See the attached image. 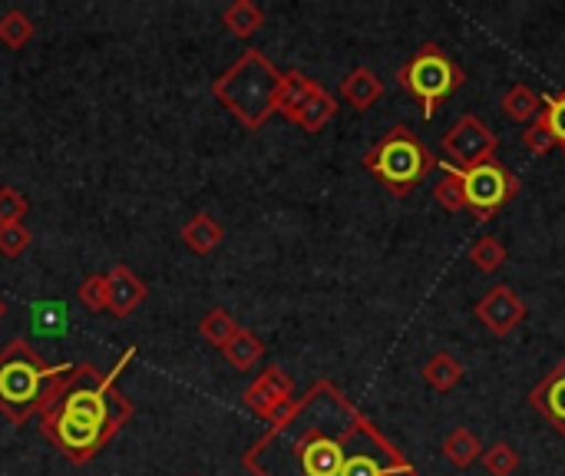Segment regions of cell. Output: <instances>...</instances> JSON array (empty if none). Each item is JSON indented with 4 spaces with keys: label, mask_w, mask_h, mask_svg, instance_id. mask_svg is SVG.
Listing matches in <instances>:
<instances>
[{
    "label": "cell",
    "mask_w": 565,
    "mask_h": 476,
    "mask_svg": "<svg viewBox=\"0 0 565 476\" xmlns=\"http://www.w3.org/2000/svg\"><path fill=\"white\" fill-rule=\"evenodd\" d=\"M238 331H242L238 321H235L225 308H212V311L199 321V335H202L212 348H218V351H222Z\"/></svg>",
    "instance_id": "21"
},
{
    "label": "cell",
    "mask_w": 565,
    "mask_h": 476,
    "mask_svg": "<svg viewBox=\"0 0 565 476\" xmlns=\"http://www.w3.org/2000/svg\"><path fill=\"white\" fill-rule=\"evenodd\" d=\"M444 152H447V162L460 172L483 166L497 152V133L477 116H460L454 129L444 136Z\"/></svg>",
    "instance_id": "8"
},
{
    "label": "cell",
    "mask_w": 565,
    "mask_h": 476,
    "mask_svg": "<svg viewBox=\"0 0 565 476\" xmlns=\"http://www.w3.org/2000/svg\"><path fill=\"white\" fill-rule=\"evenodd\" d=\"M563 149H565V146H563Z\"/></svg>",
    "instance_id": "33"
},
{
    "label": "cell",
    "mask_w": 565,
    "mask_h": 476,
    "mask_svg": "<svg viewBox=\"0 0 565 476\" xmlns=\"http://www.w3.org/2000/svg\"><path fill=\"white\" fill-rule=\"evenodd\" d=\"M242 401H245V408H248L252 414H258L262 421L278 424V421L291 411V404H295V384H291V378H288L281 368H268V371H262V374L245 388Z\"/></svg>",
    "instance_id": "9"
},
{
    "label": "cell",
    "mask_w": 565,
    "mask_h": 476,
    "mask_svg": "<svg viewBox=\"0 0 565 476\" xmlns=\"http://www.w3.org/2000/svg\"><path fill=\"white\" fill-rule=\"evenodd\" d=\"M26 199L17 192V189H10V186H3L0 189V225H17V222H23V215H26Z\"/></svg>",
    "instance_id": "30"
},
{
    "label": "cell",
    "mask_w": 565,
    "mask_h": 476,
    "mask_svg": "<svg viewBox=\"0 0 565 476\" xmlns=\"http://www.w3.org/2000/svg\"><path fill=\"white\" fill-rule=\"evenodd\" d=\"M106 285H109V308L106 311H113L116 318H129L146 298V285L126 265H113L106 272Z\"/></svg>",
    "instance_id": "12"
},
{
    "label": "cell",
    "mask_w": 565,
    "mask_h": 476,
    "mask_svg": "<svg viewBox=\"0 0 565 476\" xmlns=\"http://www.w3.org/2000/svg\"><path fill=\"white\" fill-rule=\"evenodd\" d=\"M136 348H129L116 368L99 371L89 361L73 364L53 388L40 411V434L73 464H89L132 417V404L116 391L119 371L129 368Z\"/></svg>",
    "instance_id": "2"
},
{
    "label": "cell",
    "mask_w": 565,
    "mask_h": 476,
    "mask_svg": "<svg viewBox=\"0 0 565 476\" xmlns=\"http://www.w3.org/2000/svg\"><path fill=\"white\" fill-rule=\"evenodd\" d=\"M470 262H473L480 272L493 275V272H500V268L507 265V248H503V242H500L497 235H483V239H477V242L470 245Z\"/></svg>",
    "instance_id": "24"
},
{
    "label": "cell",
    "mask_w": 565,
    "mask_h": 476,
    "mask_svg": "<svg viewBox=\"0 0 565 476\" xmlns=\"http://www.w3.org/2000/svg\"><path fill=\"white\" fill-rule=\"evenodd\" d=\"M477 318L487 325L490 335L507 338L526 318V305H523V298L510 285H497V288L487 292V298L477 302Z\"/></svg>",
    "instance_id": "10"
},
{
    "label": "cell",
    "mask_w": 565,
    "mask_h": 476,
    "mask_svg": "<svg viewBox=\"0 0 565 476\" xmlns=\"http://www.w3.org/2000/svg\"><path fill=\"white\" fill-rule=\"evenodd\" d=\"M540 106H543V99H540L526 83H516V86L503 96V113H507L513 123H530L536 113H543Z\"/></svg>",
    "instance_id": "22"
},
{
    "label": "cell",
    "mask_w": 565,
    "mask_h": 476,
    "mask_svg": "<svg viewBox=\"0 0 565 476\" xmlns=\"http://www.w3.org/2000/svg\"><path fill=\"white\" fill-rule=\"evenodd\" d=\"M70 368V361L46 364L23 338H13L0 351V414L10 424H26L30 417H40L53 388Z\"/></svg>",
    "instance_id": "3"
},
{
    "label": "cell",
    "mask_w": 565,
    "mask_h": 476,
    "mask_svg": "<svg viewBox=\"0 0 565 476\" xmlns=\"http://www.w3.org/2000/svg\"><path fill=\"white\" fill-rule=\"evenodd\" d=\"M76 295H79V302H83L89 311H106V308H109V285H106V275H86Z\"/></svg>",
    "instance_id": "27"
},
{
    "label": "cell",
    "mask_w": 565,
    "mask_h": 476,
    "mask_svg": "<svg viewBox=\"0 0 565 476\" xmlns=\"http://www.w3.org/2000/svg\"><path fill=\"white\" fill-rule=\"evenodd\" d=\"M530 404L565 437V358L556 364V371H550L546 381H540V388H533Z\"/></svg>",
    "instance_id": "11"
},
{
    "label": "cell",
    "mask_w": 565,
    "mask_h": 476,
    "mask_svg": "<svg viewBox=\"0 0 565 476\" xmlns=\"http://www.w3.org/2000/svg\"><path fill=\"white\" fill-rule=\"evenodd\" d=\"M460 83H463V70L434 43L420 46V53H414L411 63L401 70V86L411 89L424 103L427 119H434V109L440 106V99L460 89Z\"/></svg>",
    "instance_id": "6"
},
{
    "label": "cell",
    "mask_w": 565,
    "mask_h": 476,
    "mask_svg": "<svg viewBox=\"0 0 565 476\" xmlns=\"http://www.w3.org/2000/svg\"><path fill=\"white\" fill-rule=\"evenodd\" d=\"M447 176L434 186V199L447 209V212H463L467 209V195H463V182L457 176V169L450 162H444Z\"/></svg>",
    "instance_id": "25"
},
{
    "label": "cell",
    "mask_w": 565,
    "mask_h": 476,
    "mask_svg": "<svg viewBox=\"0 0 565 476\" xmlns=\"http://www.w3.org/2000/svg\"><path fill=\"white\" fill-rule=\"evenodd\" d=\"M33 33H36V27H33V20H30L23 10H7V13L0 17V43H3V46L20 50L23 43L33 40Z\"/></svg>",
    "instance_id": "23"
},
{
    "label": "cell",
    "mask_w": 565,
    "mask_h": 476,
    "mask_svg": "<svg viewBox=\"0 0 565 476\" xmlns=\"http://www.w3.org/2000/svg\"><path fill=\"white\" fill-rule=\"evenodd\" d=\"M222 355H225V361L235 368V371H248V368H255L258 361H262V355H265V345L258 341V335H252V331H238L225 348H222Z\"/></svg>",
    "instance_id": "20"
},
{
    "label": "cell",
    "mask_w": 565,
    "mask_h": 476,
    "mask_svg": "<svg viewBox=\"0 0 565 476\" xmlns=\"http://www.w3.org/2000/svg\"><path fill=\"white\" fill-rule=\"evenodd\" d=\"M281 73L262 50H245L215 83L212 96L245 126V129H262L268 116L275 113Z\"/></svg>",
    "instance_id": "4"
},
{
    "label": "cell",
    "mask_w": 565,
    "mask_h": 476,
    "mask_svg": "<svg viewBox=\"0 0 565 476\" xmlns=\"http://www.w3.org/2000/svg\"><path fill=\"white\" fill-rule=\"evenodd\" d=\"M252 476H417V467L331 381H318L245 451Z\"/></svg>",
    "instance_id": "1"
},
{
    "label": "cell",
    "mask_w": 565,
    "mask_h": 476,
    "mask_svg": "<svg viewBox=\"0 0 565 476\" xmlns=\"http://www.w3.org/2000/svg\"><path fill=\"white\" fill-rule=\"evenodd\" d=\"M424 381H427L434 391L447 394V391H454V388L463 381V364H460L454 355L437 351V355L424 364Z\"/></svg>",
    "instance_id": "18"
},
{
    "label": "cell",
    "mask_w": 565,
    "mask_h": 476,
    "mask_svg": "<svg viewBox=\"0 0 565 476\" xmlns=\"http://www.w3.org/2000/svg\"><path fill=\"white\" fill-rule=\"evenodd\" d=\"M523 142H526V149H530L533 156H543V152H550V149L556 146V139L550 136V129L543 126V119L530 123V129L523 133Z\"/></svg>",
    "instance_id": "31"
},
{
    "label": "cell",
    "mask_w": 565,
    "mask_h": 476,
    "mask_svg": "<svg viewBox=\"0 0 565 476\" xmlns=\"http://www.w3.org/2000/svg\"><path fill=\"white\" fill-rule=\"evenodd\" d=\"M334 113H338V99L321 86V83H315V89H311V96H308V103L301 106V113H298V126L305 129V133H321L331 119H334Z\"/></svg>",
    "instance_id": "16"
},
{
    "label": "cell",
    "mask_w": 565,
    "mask_h": 476,
    "mask_svg": "<svg viewBox=\"0 0 565 476\" xmlns=\"http://www.w3.org/2000/svg\"><path fill=\"white\" fill-rule=\"evenodd\" d=\"M182 242L195 252V255H209V252H215L218 245H222V239H225V232H222V225L212 219V215H205V212H195L185 225H182Z\"/></svg>",
    "instance_id": "15"
},
{
    "label": "cell",
    "mask_w": 565,
    "mask_h": 476,
    "mask_svg": "<svg viewBox=\"0 0 565 476\" xmlns=\"http://www.w3.org/2000/svg\"><path fill=\"white\" fill-rule=\"evenodd\" d=\"M440 451H444V457H447V464H450V467H457V470H467V467H473V464L480 461V454H483V444H480V437H477L473 431H467V427H457V431H450V434L444 437Z\"/></svg>",
    "instance_id": "17"
},
{
    "label": "cell",
    "mask_w": 565,
    "mask_h": 476,
    "mask_svg": "<svg viewBox=\"0 0 565 476\" xmlns=\"http://www.w3.org/2000/svg\"><path fill=\"white\" fill-rule=\"evenodd\" d=\"M543 113H540V119H543V126L550 129V136L565 146V93H556V96H546L543 99Z\"/></svg>",
    "instance_id": "28"
},
{
    "label": "cell",
    "mask_w": 565,
    "mask_h": 476,
    "mask_svg": "<svg viewBox=\"0 0 565 476\" xmlns=\"http://www.w3.org/2000/svg\"><path fill=\"white\" fill-rule=\"evenodd\" d=\"M222 23H225L235 36L248 40L252 33H258V30H262L265 13H262V7H258V3H252V0H235V3H228V7L222 10Z\"/></svg>",
    "instance_id": "19"
},
{
    "label": "cell",
    "mask_w": 565,
    "mask_h": 476,
    "mask_svg": "<svg viewBox=\"0 0 565 476\" xmlns=\"http://www.w3.org/2000/svg\"><path fill=\"white\" fill-rule=\"evenodd\" d=\"M460 182H463V195H467V209H473V215L480 222L493 219L507 202L516 199L520 192V179L497 159L473 166V169H457Z\"/></svg>",
    "instance_id": "7"
},
{
    "label": "cell",
    "mask_w": 565,
    "mask_h": 476,
    "mask_svg": "<svg viewBox=\"0 0 565 476\" xmlns=\"http://www.w3.org/2000/svg\"><path fill=\"white\" fill-rule=\"evenodd\" d=\"M30 229L23 225V222H17V225H0V255H7V258H17V255H23L26 248H30Z\"/></svg>",
    "instance_id": "29"
},
{
    "label": "cell",
    "mask_w": 565,
    "mask_h": 476,
    "mask_svg": "<svg viewBox=\"0 0 565 476\" xmlns=\"http://www.w3.org/2000/svg\"><path fill=\"white\" fill-rule=\"evenodd\" d=\"M483 464H487V474L490 476H513L520 470V457H516V451L510 447V444H493L490 451H487V457H483Z\"/></svg>",
    "instance_id": "26"
},
{
    "label": "cell",
    "mask_w": 565,
    "mask_h": 476,
    "mask_svg": "<svg viewBox=\"0 0 565 476\" xmlns=\"http://www.w3.org/2000/svg\"><path fill=\"white\" fill-rule=\"evenodd\" d=\"M364 166L381 179V186H387L394 195H407L414 192L430 172H434V156L430 149L407 129V126H394L367 156Z\"/></svg>",
    "instance_id": "5"
},
{
    "label": "cell",
    "mask_w": 565,
    "mask_h": 476,
    "mask_svg": "<svg viewBox=\"0 0 565 476\" xmlns=\"http://www.w3.org/2000/svg\"><path fill=\"white\" fill-rule=\"evenodd\" d=\"M311 89H315V80H308L301 70H288V73H281V86H278V99H275V113H281L285 119H298V113H301V106L308 103V96H311Z\"/></svg>",
    "instance_id": "14"
},
{
    "label": "cell",
    "mask_w": 565,
    "mask_h": 476,
    "mask_svg": "<svg viewBox=\"0 0 565 476\" xmlns=\"http://www.w3.org/2000/svg\"><path fill=\"white\" fill-rule=\"evenodd\" d=\"M3 315H7V302L0 298V318H3Z\"/></svg>",
    "instance_id": "32"
},
{
    "label": "cell",
    "mask_w": 565,
    "mask_h": 476,
    "mask_svg": "<svg viewBox=\"0 0 565 476\" xmlns=\"http://www.w3.org/2000/svg\"><path fill=\"white\" fill-rule=\"evenodd\" d=\"M341 96L344 103H351L354 109H371L381 96H384V83L374 70L358 66L341 80Z\"/></svg>",
    "instance_id": "13"
}]
</instances>
